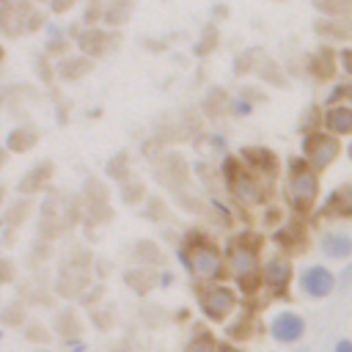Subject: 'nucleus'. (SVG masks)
<instances>
[{"instance_id": "7ed1b4c3", "label": "nucleus", "mask_w": 352, "mask_h": 352, "mask_svg": "<svg viewBox=\"0 0 352 352\" xmlns=\"http://www.w3.org/2000/svg\"><path fill=\"white\" fill-rule=\"evenodd\" d=\"M292 198H294V204L297 206H308L311 201H314V192H316V182H314V176L311 173H297L294 179H292Z\"/></svg>"}, {"instance_id": "ddd939ff", "label": "nucleus", "mask_w": 352, "mask_h": 352, "mask_svg": "<svg viewBox=\"0 0 352 352\" xmlns=\"http://www.w3.org/2000/svg\"><path fill=\"white\" fill-rule=\"evenodd\" d=\"M344 63H346V69L352 72V52H346V55H344Z\"/></svg>"}, {"instance_id": "0eeeda50", "label": "nucleus", "mask_w": 352, "mask_h": 352, "mask_svg": "<svg viewBox=\"0 0 352 352\" xmlns=\"http://www.w3.org/2000/svg\"><path fill=\"white\" fill-rule=\"evenodd\" d=\"M333 154H336V143H333V140L319 138V140H314V143H311V160H314V165H316V168L327 165V162L333 160Z\"/></svg>"}, {"instance_id": "f03ea898", "label": "nucleus", "mask_w": 352, "mask_h": 352, "mask_svg": "<svg viewBox=\"0 0 352 352\" xmlns=\"http://www.w3.org/2000/svg\"><path fill=\"white\" fill-rule=\"evenodd\" d=\"M302 286H305L308 294H314V297H324V294L333 292L336 278H333L324 267H311V270L302 275Z\"/></svg>"}, {"instance_id": "20e7f679", "label": "nucleus", "mask_w": 352, "mask_h": 352, "mask_svg": "<svg viewBox=\"0 0 352 352\" xmlns=\"http://www.w3.org/2000/svg\"><path fill=\"white\" fill-rule=\"evenodd\" d=\"M231 302H234V297H231V292H226V289H214V292H209L206 297H204V308H206V314L209 316H223L228 308H231Z\"/></svg>"}, {"instance_id": "f8f14e48", "label": "nucleus", "mask_w": 352, "mask_h": 352, "mask_svg": "<svg viewBox=\"0 0 352 352\" xmlns=\"http://www.w3.org/2000/svg\"><path fill=\"white\" fill-rule=\"evenodd\" d=\"M336 352H352V341H338L336 344Z\"/></svg>"}, {"instance_id": "1a4fd4ad", "label": "nucleus", "mask_w": 352, "mask_h": 352, "mask_svg": "<svg viewBox=\"0 0 352 352\" xmlns=\"http://www.w3.org/2000/svg\"><path fill=\"white\" fill-rule=\"evenodd\" d=\"M234 267H236L239 275H248L253 270V253L250 250H236L234 253Z\"/></svg>"}, {"instance_id": "f257e3e1", "label": "nucleus", "mask_w": 352, "mask_h": 352, "mask_svg": "<svg viewBox=\"0 0 352 352\" xmlns=\"http://www.w3.org/2000/svg\"><path fill=\"white\" fill-rule=\"evenodd\" d=\"M270 330H272V336L278 338V341H297L300 336H302V319L297 316V314H278L275 319H272V324H270Z\"/></svg>"}, {"instance_id": "39448f33", "label": "nucleus", "mask_w": 352, "mask_h": 352, "mask_svg": "<svg viewBox=\"0 0 352 352\" xmlns=\"http://www.w3.org/2000/svg\"><path fill=\"white\" fill-rule=\"evenodd\" d=\"M217 267H220V258H217L214 250H209V248H198V250L192 253V270H195L198 275H214Z\"/></svg>"}, {"instance_id": "423d86ee", "label": "nucleus", "mask_w": 352, "mask_h": 352, "mask_svg": "<svg viewBox=\"0 0 352 352\" xmlns=\"http://www.w3.org/2000/svg\"><path fill=\"white\" fill-rule=\"evenodd\" d=\"M322 250H324L330 258H344V256L352 253V239L344 236V234H330V236H324Z\"/></svg>"}, {"instance_id": "9b49d317", "label": "nucleus", "mask_w": 352, "mask_h": 352, "mask_svg": "<svg viewBox=\"0 0 352 352\" xmlns=\"http://www.w3.org/2000/svg\"><path fill=\"white\" fill-rule=\"evenodd\" d=\"M190 352H212V344L204 338L201 344H192V346H190Z\"/></svg>"}, {"instance_id": "6e6552de", "label": "nucleus", "mask_w": 352, "mask_h": 352, "mask_svg": "<svg viewBox=\"0 0 352 352\" xmlns=\"http://www.w3.org/2000/svg\"><path fill=\"white\" fill-rule=\"evenodd\" d=\"M327 126L333 132H352V110L346 107H336L327 113Z\"/></svg>"}, {"instance_id": "9d476101", "label": "nucleus", "mask_w": 352, "mask_h": 352, "mask_svg": "<svg viewBox=\"0 0 352 352\" xmlns=\"http://www.w3.org/2000/svg\"><path fill=\"white\" fill-rule=\"evenodd\" d=\"M267 278H270L272 283H283V280L289 278V264H280V261H275L272 267H267Z\"/></svg>"}, {"instance_id": "4468645a", "label": "nucleus", "mask_w": 352, "mask_h": 352, "mask_svg": "<svg viewBox=\"0 0 352 352\" xmlns=\"http://www.w3.org/2000/svg\"><path fill=\"white\" fill-rule=\"evenodd\" d=\"M223 352H234V349H223Z\"/></svg>"}]
</instances>
